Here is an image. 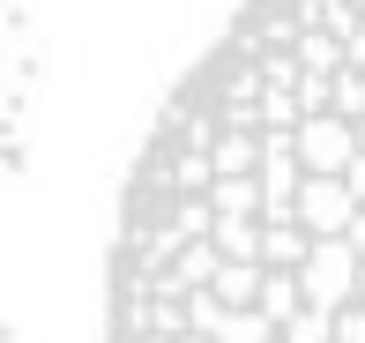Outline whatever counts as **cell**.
<instances>
[{"instance_id":"6da1fadb","label":"cell","mask_w":365,"mask_h":343,"mask_svg":"<svg viewBox=\"0 0 365 343\" xmlns=\"http://www.w3.org/2000/svg\"><path fill=\"white\" fill-rule=\"evenodd\" d=\"M105 343H365V0H246L120 194Z\"/></svg>"}]
</instances>
